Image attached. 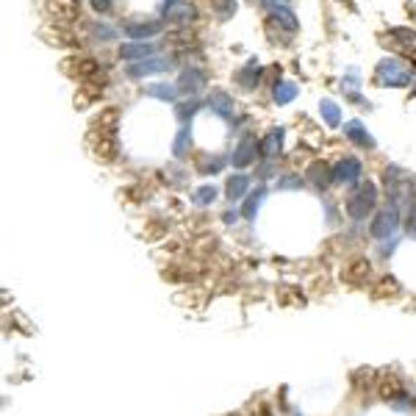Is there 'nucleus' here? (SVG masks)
<instances>
[{"label": "nucleus", "instance_id": "nucleus-11", "mask_svg": "<svg viewBox=\"0 0 416 416\" xmlns=\"http://www.w3.org/2000/svg\"><path fill=\"white\" fill-rule=\"evenodd\" d=\"M153 53H155V48L150 45V42H131V45H123V50H120V56L123 59H128V62H144V59H153Z\"/></svg>", "mask_w": 416, "mask_h": 416}, {"label": "nucleus", "instance_id": "nucleus-16", "mask_svg": "<svg viewBox=\"0 0 416 416\" xmlns=\"http://www.w3.org/2000/svg\"><path fill=\"white\" fill-rule=\"evenodd\" d=\"M144 95H147V97H155V100H167V103H172L175 95H178V86H175V83H167V81H161V83H150V86H144Z\"/></svg>", "mask_w": 416, "mask_h": 416}, {"label": "nucleus", "instance_id": "nucleus-30", "mask_svg": "<svg viewBox=\"0 0 416 416\" xmlns=\"http://www.w3.org/2000/svg\"><path fill=\"white\" fill-rule=\"evenodd\" d=\"M380 391H383V397H394V394H400L403 389L397 386V380H391V383H383V389H380Z\"/></svg>", "mask_w": 416, "mask_h": 416}, {"label": "nucleus", "instance_id": "nucleus-17", "mask_svg": "<svg viewBox=\"0 0 416 416\" xmlns=\"http://www.w3.org/2000/svg\"><path fill=\"white\" fill-rule=\"evenodd\" d=\"M319 114H322L328 128H339L342 125V109L333 100H319Z\"/></svg>", "mask_w": 416, "mask_h": 416}, {"label": "nucleus", "instance_id": "nucleus-19", "mask_svg": "<svg viewBox=\"0 0 416 416\" xmlns=\"http://www.w3.org/2000/svg\"><path fill=\"white\" fill-rule=\"evenodd\" d=\"M50 11L59 20H75L78 17V0H50Z\"/></svg>", "mask_w": 416, "mask_h": 416}, {"label": "nucleus", "instance_id": "nucleus-18", "mask_svg": "<svg viewBox=\"0 0 416 416\" xmlns=\"http://www.w3.org/2000/svg\"><path fill=\"white\" fill-rule=\"evenodd\" d=\"M208 106H211L216 114H222V117H233V97H228L225 92H211Z\"/></svg>", "mask_w": 416, "mask_h": 416}, {"label": "nucleus", "instance_id": "nucleus-3", "mask_svg": "<svg viewBox=\"0 0 416 416\" xmlns=\"http://www.w3.org/2000/svg\"><path fill=\"white\" fill-rule=\"evenodd\" d=\"M411 78H414L411 69H405L400 62H394V59H386V62L377 64V83H383V86L400 89V86H408Z\"/></svg>", "mask_w": 416, "mask_h": 416}, {"label": "nucleus", "instance_id": "nucleus-29", "mask_svg": "<svg viewBox=\"0 0 416 416\" xmlns=\"http://www.w3.org/2000/svg\"><path fill=\"white\" fill-rule=\"evenodd\" d=\"M92 8H95L97 14H109V11L114 8V0H92Z\"/></svg>", "mask_w": 416, "mask_h": 416}, {"label": "nucleus", "instance_id": "nucleus-15", "mask_svg": "<svg viewBox=\"0 0 416 416\" xmlns=\"http://www.w3.org/2000/svg\"><path fill=\"white\" fill-rule=\"evenodd\" d=\"M261 72H264V69H261V64L250 62L247 67L236 75V83H239L242 89H247V92H250V89H256V86H258V81H261Z\"/></svg>", "mask_w": 416, "mask_h": 416}, {"label": "nucleus", "instance_id": "nucleus-1", "mask_svg": "<svg viewBox=\"0 0 416 416\" xmlns=\"http://www.w3.org/2000/svg\"><path fill=\"white\" fill-rule=\"evenodd\" d=\"M89 141L100 158H111L117 153V111L114 109H109L97 117L92 134H89Z\"/></svg>", "mask_w": 416, "mask_h": 416}, {"label": "nucleus", "instance_id": "nucleus-20", "mask_svg": "<svg viewBox=\"0 0 416 416\" xmlns=\"http://www.w3.org/2000/svg\"><path fill=\"white\" fill-rule=\"evenodd\" d=\"M247 186H250V178H247V175H233V178L228 181L225 195H228L230 200H242V197L247 195Z\"/></svg>", "mask_w": 416, "mask_h": 416}, {"label": "nucleus", "instance_id": "nucleus-12", "mask_svg": "<svg viewBox=\"0 0 416 416\" xmlns=\"http://www.w3.org/2000/svg\"><path fill=\"white\" fill-rule=\"evenodd\" d=\"M308 181H311L317 189H328V186L333 183V169L325 167L322 161H317V164L308 167Z\"/></svg>", "mask_w": 416, "mask_h": 416}, {"label": "nucleus", "instance_id": "nucleus-13", "mask_svg": "<svg viewBox=\"0 0 416 416\" xmlns=\"http://www.w3.org/2000/svg\"><path fill=\"white\" fill-rule=\"evenodd\" d=\"M258 150H261V155H267V158H275L277 153L283 150V128H272L267 137L261 139Z\"/></svg>", "mask_w": 416, "mask_h": 416}, {"label": "nucleus", "instance_id": "nucleus-2", "mask_svg": "<svg viewBox=\"0 0 416 416\" xmlns=\"http://www.w3.org/2000/svg\"><path fill=\"white\" fill-rule=\"evenodd\" d=\"M375 203H377V189H375V183H358L355 189H352V195H349V200H347V214L352 216V219H363L366 214H372L375 211Z\"/></svg>", "mask_w": 416, "mask_h": 416}, {"label": "nucleus", "instance_id": "nucleus-25", "mask_svg": "<svg viewBox=\"0 0 416 416\" xmlns=\"http://www.w3.org/2000/svg\"><path fill=\"white\" fill-rule=\"evenodd\" d=\"M200 109V100H192V103H181L175 111H178V120L181 123H186V120H192L195 117V111Z\"/></svg>", "mask_w": 416, "mask_h": 416}, {"label": "nucleus", "instance_id": "nucleus-6", "mask_svg": "<svg viewBox=\"0 0 416 416\" xmlns=\"http://www.w3.org/2000/svg\"><path fill=\"white\" fill-rule=\"evenodd\" d=\"M361 178V161L358 158H342L333 167V183H355Z\"/></svg>", "mask_w": 416, "mask_h": 416}, {"label": "nucleus", "instance_id": "nucleus-23", "mask_svg": "<svg viewBox=\"0 0 416 416\" xmlns=\"http://www.w3.org/2000/svg\"><path fill=\"white\" fill-rule=\"evenodd\" d=\"M75 64V78L81 75V78H89V75H97L100 67H97V62H92V59H78V62H72Z\"/></svg>", "mask_w": 416, "mask_h": 416}, {"label": "nucleus", "instance_id": "nucleus-5", "mask_svg": "<svg viewBox=\"0 0 416 416\" xmlns=\"http://www.w3.org/2000/svg\"><path fill=\"white\" fill-rule=\"evenodd\" d=\"M172 62L169 59H144V62H134L128 64V75L131 78H144V75H161V72H169Z\"/></svg>", "mask_w": 416, "mask_h": 416}, {"label": "nucleus", "instance_id": "nucleus-33", "mask_svg": "<svg viewBox=\"0 0 416 416\" xmlns=\"http://www.w3.org/2000/svg\"><path fill=\"white\" fill-rule=\"evenodd\" d=\"M280 183H283V189H297V186H294V183H297V178H283Z\"/></svg>", "mask_w": 416, "mask_h": 416}, {"label": "nucleus", "instance_id": "nucleus-8", "mask_svg": "<svg viewBox=\"0 0 416 416\" xmlns=\"http://www.w3.org/2000/svg\"><path fill=\"white\" fill-rule=\"evenodd\" d=\"M256 150H258V144H256V139L247 137L239 141V147L233 150V167H250L253 161H256Z\"/></svg>", "mask_w": 416, "mask_h": 416}, {"label": "nucleus", "instance_id": "nucleus-21", "mask_svg": "<svg viewBox=\"0 0 416 416\" xmlns=\"http://www.w3.org/2000/svg\"><path fill=\"white\" fill-rule=\"evenodd\" d=\"M369 272H372L369 261H366V258H355V261L347 267V280H363Z\"/></svg>", "mask_w": 416, "mask_h": 416}, {"label": "nucleus", "instance_id": "nucleus-7", "mask_svg": "<svg viewBox=\"0 0 416 416\" xmlns=\"http://www.w3.org/2000/svg\"><path fill=\"white\" fill-rule=\"evenodd\" d=\"M206 86V75H203V69H183V75H181V81H178V89L183 92V95H197L200 89Z\"/></svg>", "mask_w": 416, "mask_h": 416}, {"label": "nucleus", "instance_id": "nucleus-27", "mask_svg": "<svg viewBox=\"0 0 416 416\" xmlns=\"http://www.w3.org/2000/svg\"><path fill=\"white\" fill-rule=\"evenodd\" d=\"M264 195H267V189L261 186V189H258V192H256V195L244 203V216H256V208H258V203H261V197H264Z\"/></svg>", "mask_w": 416, "mask_h": 416}, {"label": "nucleus", "instance_id": "nucleus-9", "mask_svg": "<svg viewBox=\"0 0 416 416\" xmlns=\"http://www.w3.org/2000/svg\"><path fill=\"white\" fill-rule=\"evenodd\" d=\"M131 39H137V42H144V39H150V36H155L158 31H161V25L158 22H137V20H131V22H125V28H123Z\"/></svg>", "mask_w": 416, "mask_h": 416}, {"label": "nucleus", "instance_id": "nucleus-34", "mask_svg": "<svg viewBox=\"0 0 416 416\" xmlns=\"http://www.w3.org/2000/svg\"><path fill=\"white\" fill-rule=\"evenodd\" d=\"M408 230L416 233V206H414V211H411V216H408Z\"/></svg>", "mask_w": 416, "mask_h": 416}, {"label": "nucleus", "instance_id": "nucleus-26", "mask_svg": "<svg viewBox=\"0 0 416 416\" xmlns=\"http://www.w3.org/2000/svg\"><path fill=\"white\" fill-rule=\"evenodd\" d=\"M189 141H192V134H189V128L183 125V128H181V134H178V139H175V147H172V153H175V155H183Z\"/></svg>", "mask_w": 416, "mask_h": 416}, {"label": "nucleus", "instance_id": "nucleus-4", "mask_svg": "<svg viewBox=\"0 0 416 416\" xmlns=\"http://www.w3.org/2000/svg\"><path fill=\"white\" fill-rule=\"evenodd\" d=\"M397 225H400V208H397V203H389V206L380 208V211L375 214L369 230H372V236L383 239V236H391V233L397 230Z\"/></svg>", "mask_w": 416, "mask_h": 416}, {"label": "nucleus", "instance_id": "nucleus-10", "mask_svg": "<svg viewBox=\"0 0 416 416\" xmlns=\"http://www.w3.org/2000/svg\"><path fill=\"white\" fill-rule=\"evenodd\" d=\"M345 137L352 141V144H361V147H375V139L372 134L363 128V123L361 120H352V123H347L345 125Z\"/></svg>", "mask_w": 416, "mask_h": 416}, {"label": "nucleus", "instance_id": "nucleus-22", "mask_svg": "<svg viewBox=\"0 0 416 416\" xmlns=\"http://www.w3.org/2000/svg\"><path fill=\"white\" fill-rule=\"evenodd\" d=\"M164 17H169L172 22H186V20H192V17H195V6L181 3V6H175V11H167Z\"/></svg>", "mask_w": 416, "mask_h": 416}, {"label": "nucleus", "instance_id": "nucleus-28", "mask_svg": "<svg viewBox=\"0 0 416 416\" xmlns=\"http://www.w3.org/2000/svg\"><path fill=\"white\" fill-rule=\"evenodd\" d=\"M195 197H197V203H211V200L216 197V189H214V186H200Z\"/></svg>", "mask_w": 416, "mask_h": 416}, {"label": "nucleus", "instance_id": "nucleus-35", "mask_svg": "<svg viewBox=\"0 0 416 416\" xmlns=\"http://www.w3.org/2000/svg\"><path fill=\"white\" fill-rule=\"evenodd\" d=\"M172 3H175V0H164V14H167V11L172 8Z\"/></svg>", "mask_w": 416, "mask_h": 416}, {"label": "nucleus", "instance_id": "nucleus-31", "mask_svg": "<svg viewBox=\"0 0 416 416\" xmlns=\"http://www.w3.org/2000/svg\"><path fill=\"white\" fill-rule=\"evenodd\" d=\"M200 169H203V172H219V169H222V158H211Z\"/></svg>", "mask_w": 416, "mask_h": 416}, {"label": "nucleus", "instance_id": "nucleus-24", "mask_svg": "<svg viewBox=\"0 0 416 416\" xmlns=\"http://www.w3.org/2000/svg\"><path fill=\"white\" fill-rule=\"evenodd\" d=\"M214 8H216V17L219 20H228L233 11H236V0H211Z\"/></svg>", "mask_w": 416, "mask_h": 416}, {"label": "nucleus", "instance_id": "nucleus-32", "mask_svg": "<svg viewBox=\"0 0 416 416\" xmlns=\"http://www.w3.org/2000/svg\"><path fill=\"white\" fill-rule=\"evenodd\" d=\"M97 31V36H103V39H114L117 34H114V28H109V25H100V28H95Z\"/></svg>", "mask_w": 416, "mask_h": 416}, {"label": "nucleus", "instance_id": "nucleus-14", "mask_svg": "<svg viewBox=\"0 0 416 416\" xmlns=\"http://www.w3.org/2000/svg\"><path fill=\"white\" fill-rule=\"evenodd\" d=\"M297 95H300V86H297L294 81H277L275 89H272V100H275L277 106H286V103H291Z\"/></svg>", "mask_w": 416, "mask_h": 416}]
</instances>
